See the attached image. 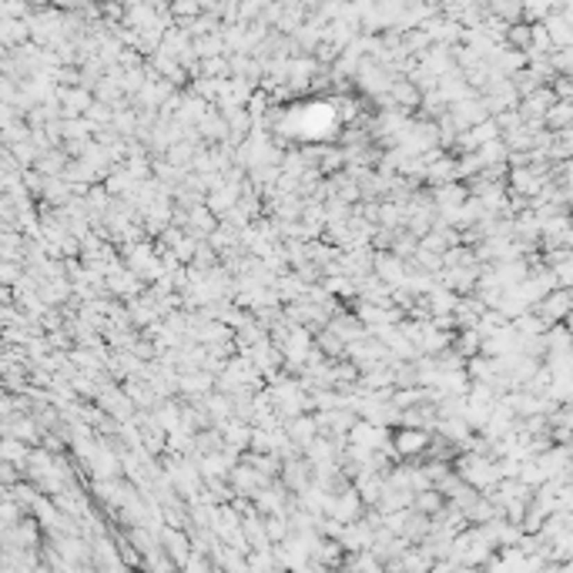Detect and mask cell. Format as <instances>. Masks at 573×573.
<instances>
[{
	"label": "cell",
	"mask_w": 573,
	"mask_h": 573,
	"mask_svg": "<svg viewBox=\"0 0 573 573\" xmlns=\"http://www.w3.org/2000/svg\"><path fill=\"white\" fill-rule=\"evenodd\" d=\"M422 446H426V433H420V429H406V433H399V449L402 453H420Z\"/></svg>",
	"instance_id": "obj_1"
}]
</instances>
